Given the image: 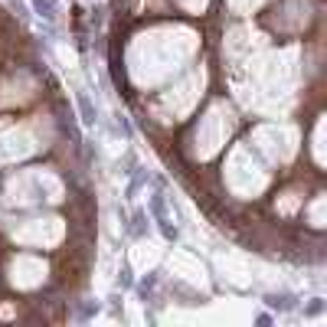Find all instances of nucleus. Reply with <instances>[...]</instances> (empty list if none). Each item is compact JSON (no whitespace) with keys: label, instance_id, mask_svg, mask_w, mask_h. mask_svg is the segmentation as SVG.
Wrapping results in <instances>:
<instances>
[{"label":"nucleus","instance_id":"f257e3e1","mask_svg":"<svg viewBox=\"0 0 327 327\" xmlns=\"http://www.w3.org/2000/svg\"><path fill=\"white\" fill-rule=\"evenodd\" d=\"M36 7H39V10H46L43 17H53V0H36Z\"/></svg>","mask_w":327,"mask_h":327}]
</instances>
